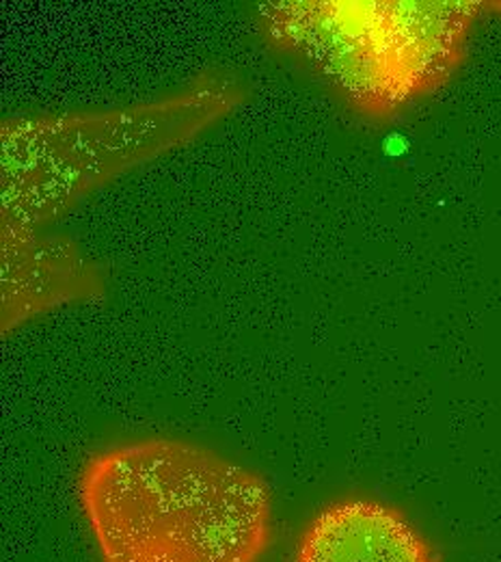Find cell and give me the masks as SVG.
Masks as SVG:
<instances>
[{
	"label": "cell",
	"instance_id": "3",
	"mask_svg": "<svg viewBox=\"0 0 501 562\" xmlns=\"http://www.w3.org/2000/svg\"><path fill=\"white\" fill-rule=\"evenodd\" d=\"M244 98L236 76L210 71L124 109L2 120V227L39 229L93 189L195 139Z\"/></svg>",
	"mask_w": 501,
	"mask_h": 562
},
{
	"label": "cell",
	"instance_id": "1",
	"mask_svg": "<svg viewBox=\"0 0 501 562\" xmlns=\"http://www.w3.org/2000/svg\"><path fill=\"white\" fill-rule=\"evenodd\" d=\"M76 492L100 562H260L271 546L264 476L193 441L106 446Z\"/></svg>",
	"mask_w": 501,
	"mask_h": 562
},
{
	"label": "cell",
	"instance_id": "5",
	"mask_svg": "<svg viewBox=\"0 0 501 562\" xmlns=\"http://www.w3.org/2000/svg\"><path fill=\"white\" fill-rule=\"evenodd\" d=\"M98 269L72 243L2 227V336L59 303L95 296Z\"/></svg>",
	"mask_w": 501,
	"mask_h": 562
},
{
	"label": "cell",
	"instance_id": "4",
	"mask_svg": "<svg viewBox=\"0 0 501 562\" xmlns=\"http://www.w3.org/2000/svg\"><path fill=\"white\" fill-rule=\"evenodd\" d=\"M292 562H436V557L400 508L349 495L309 519Z\"/></svg>",
	"mask_w": 501,
	"mask_h": 562
},
{
	"label": "cell",
	"instance_id": "2",
	"mask_svg": "<svg viewBox=\"0 0 501 562\" xmlns=\"http://www.w3.org/2000/svg\"><path fill=\"white\" fill-rule=\"evenodd\" d=\"M485 0H269L255 9L273 46L305 61L355 111L389 120L441 89L467 55Z\"/></svg>",
	"mask_w": 501,
	"mask_h": 562
}]
</instances>
